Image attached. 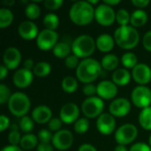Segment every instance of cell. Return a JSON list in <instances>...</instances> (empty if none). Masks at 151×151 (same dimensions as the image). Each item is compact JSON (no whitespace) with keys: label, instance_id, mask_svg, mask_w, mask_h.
Wrapping results in <instances>:
<instances>
[{"label":"cell","instance_id":"cell-23","mask_svg":"<svg viewBox=\"0 0 151 151\" xmlns=\"http://www.w3.org/2000/svg\"><path fill=\"white\" fill-rule=\"evenodd\" d=\"M148 21V14L145 11L138 9L133 12L131 14L130 23L134 27H140L144 26Z\"/></svg>","mask_w":151,"mask_h":151},{"label":"cell","instance_id":"cell-51","mask_svg":"<svg viewBox=\"0 0 151 151\" xmlns=\"http://www.w3.org/2000/svg\"><path fill=\"white\" fill-rule=\"evenodd\" d=\"M1 151H22V149L19 146H12V145H9V146H5L4 147Z\"/></svg>","mask_w":151,"mask_h":151},{"label":"cell","instance_id":"cell-22","mask_svg":"<svg viewBox=\"0 0 151 151\" xmlns=\"http://www.w3.org/2000/svg\"><path fill=\"white\" fill-rule=\"evenodd\" d=\"M112 81L118 86H126L130 82L131 74L130 73L124 68H119L115 70L111 75Z\"/></svg>","mask_w":151,"mask_h":151},{"label":"cell","instance_id":"cell-52","mask_svg":"<svg viewBox=\"0 0 151 151\" xmlns=\"http://www.w3.org/2000/svg\"><path fill=\"white\" fill-rule=\"evenodd\" d=\"M7 68L5 67V65H2L0 66V80L3 81L6 76H7Z\"/></svg>","mask_w":151,"mask_h":151},{"label":"cell","instance_id":"cell-36","mask_svg":"<svg viewBox=\"0 0 151 151\" xmlns=\"http://www.w3.org/2000/svg\"><path fill=\"white\" fill-rule=\"evenodd\" d=\"M88 128H89V121L88 120V119L81 118L79 119L74 123V131L79 134H85L88 130Z\"/></svg>","mask_w":151,"mask_h":151},{"label":"cell","instance_id":"cell-11","mask_svg":"<svg viewBox=\"0 0 151 151\" xmlns=\"http://www.w3.org/2000/svg\"><path fill=\"white\" fill-rule=\"evenodd\" d=\"M73 142V134L66 129L60 130L57 132L52 138L53 147L58 150H68Z\"/></svg>","mask_w":151,"mask_h":151},{"label":"cell","instance_id":"cell-28","mask_svg":"<svg viewBox=\"0 0 151 151\" xmlns=\"http://www.w3.org/2000/svg\"><path fill=\"white\" fill-rule=\"evenodd\" d=\"M51 72V66L48 62L42 61L38 62L35 64L34 69H33V73L37 76V77H45L48 76Z\"/></svg>","mask_w":151,"mask_h":151},{"label":"cell","instance_id":"cell-47","mask_svg":"<svg viewBox=\"0 0 151 151\" xmlns=\"http://www.w3.org/2000/svg\"><path fill=\"white\" fill-rule=\"evenodd\" d=\"M131 3L138 8H144L150 4V1L149 0H132Z\"/></svg>","mask_w":151,"mask_h":151},{"label":"cell","instance_id":"cell-35","mask_svg":"<svg viewBox=\"0 0 151 151\" xmlns=\"http://www.w3.org/2000/svg\"><path fill=\"white\" fill-rule=\"evenodd\" d=\"M34 120L33 119L25 116L21 118L20 122H19V129L26 133V134H30V132L34 129Z\"/></svg>","mask_w":151,"mask_h":151},{"label":"cell","instance_id":"cell-10","mask_svg":"<svg viewBox=\"0 0 151 151\" xmlns=\"http://www.w3.org/2000/svg\"><path fill=\"white\" fill-rule=\"evenodd\" d=\"M95 19L102 26H111L116 19V13L112 7L101 4L95 9Z\"/></svg>","mask_w":151,"mask_h":151},{"label":"cell","instance_id":"cell-13","mask_svg":"<svg viewBox=\"0 0 151 151\" xmlns=\"http://www.w3.org/2000/svg\"><path fill=\"white\" fill-rule=\"evenodd\" d=\"M80 115L79 107L73 103H67L64 104L59 112V119L65 124H72L78 120Z\"/></svg>","mask_w":151,"mask_h":151},{"label":"cell","instance_id":"cell-54","mask_svg":"<svg viewBox=\"0 0 151 151\" xmlns=\"http://www.w3.org/2000/svg\"><path fill=\"white\" fill-rule=\"evenodd\" d=\"M114 151H127V149L126 148V146L124 145H118L115 149Z\"/></svg>","mask_w":151,"mask_h":151},{"label":"cell","instance_id":"cell-57","mask_svg":"<svg viewBox=\"0 0 151 151\" xmlns=\"http://www.w3.org/2000/svg\"><path fill=\"white\" fill-rule=\"evenodd\" d=\"M149 143H150V146L151 147V134L150 136V138H149Z\"/></svg>","mask_w":151,"mask_h":151},{"label":"cell","instance_id":"cell-30","mask_svg":"<svg viewBox=\"0 0 151 151\" xmlns=\"http://www.w3.org/2000/svg\"><path fill=\"white\" fill-rule=\"evenodd\" d=\"M13 20L12 12L7 8L0 9V27L5 28L9 27Z\"/></svg>","mask_w":151,"mask_h":151},{"label":"cell","instance_id":"cell-25","mask_svg":"<svg viewBox=\"0 0 151 151\" xmlns=\"http://www.w3.org/2000/svg\"><path fill=\"white\" fill-rule=\"evenodd\" d=\"M38 143V138L33 134H27L21 137L19 147L25 150H31L35 148Z\"/></svg>","mask_w":151,"mask_h":151},{"label":"cell","instance_id":"cell-43","mask_svg":"<svg viewBox=\"0 0 151 151\" xmlns=\"http://www.w3.org/2000/svg\"><path fill=\"white\" fill-rule=\"evenodd\" d=\"M82 92H83V94L85 96H87L88 97H91L96 93V87L95 85L91 84V83L86 84L82 88Z\"/></svg>","mask_w":151,"mask_h":151},{"label":"cell","instance_id":"cell-9","mask_svg":"<svg viewBox=\"0 0 151 151\" xmlns=\"http://www.w3.org/2000/svg\"><path fill=\"white\" fill-rule=\"evenodd\" d=\"M58 34L54 30L50 29H43L41 31L36 38V44L37 47L44 51L53 50V48L58 43Z\"/></svg>","mask_w":151,"mask_h":151},{"label":"cell","instance_id":"cell-12","mask_svg":"<svg viewBox=\"0 0 151 151\" xmlns=\"http://www.w3.org/2000/svg\"><path fill=\"white\" fill-rule=\"evenodd\" d=\"M131 110V104L130 102L124 97L117 98L113 100L110 106H109V111L113 117L122 118L127 116Z\"/></svg>","mask_w":151,"mask_h":151},{"label":"cell","instance_id":"cell-37","mask_svg":"<svg viewBox=\"0 0 151 151\" xmlns=\"http://www.w3.org/2000/svg\"><path fill=\"white\" fill-rule=\"evenodd\" d=\"M11 96L12 95H11L9 88L3 83L0 84V104H4L6 102H8Z\"/></svg>","mask_w":151,"mask_h":151},{"label":"cell","instance_id":"cell-38","mask_svg":"<svg viewBox=\"0 0 151 151\" xmlns=\"http://www.w3.org/2000/svg\"><path fill=\"white\" fill-rule=\"evenodd\" d=\"M37 138L40 141V142L50 143V142L52 141L53 136H52L51 133L49 130H47V129H42V130L39 131Z\"/></svg>","mask_w":151,"mask_h":151},{"label":"cell","instance_id":"cell-39","mask_svg":"<svg viewBox=\"0 0 151 151\" xmlns=\"http://www.w3.org/2000/svg\"><path fill=\"white\" fill-rule=\"evenodd\" d=\"M21 140L20 134L19 130H11L9 135H8V141L10 142V145L12 146H18V144H19Z\"/></svg>","mask_w":151,"mask_h":151},{"label":"cell","instance_id":"cell-8","mask_svg":"<svg viewBox=\"0 0 151 151\" xmlns=\"http://www.w3.org/2000/svg\"><path fill=\"white\" fill-rule=\"evenodd\" d=\"M133 104L141 109L150 107L151 104V90L146 86H137L131 94Z\"/></svg>","mask_w":151,"mask_h":151},{"label":"cell","instance_id":"cell-45","mask_svg":"<svg viewBox=\"0 0 151 151\" xmlns=\"http://www.w3.org/2000/svg\"><path fill=\"white\" fill-rule=\"evenodd\" d=\"M142 44L145 50L151 52V30L147 32L142 38Z\"/></svg>","mask_w":151,"mask_h":151},{"label":"cell","instance_id":"cell-53","mask_svg":"<svg viewBox=\"0 0 151 151\" xmlns=\"http://www.w3.org/2000/svg\"><path fill=\"white\" fill-rule=\"evenodd\" d=\"M119 3H120L119 0H113V1H111V0H104V4H107V5H109L111 7H112L114 5H117Z\"/></svg>","mask_w":151,"mask_h":151},{"label":"cell","instance_id":"cell-4","mask_svg":"<svg viewBox=\"0 0 151 151\" xmlns=\"http://www.w3.org/2000/svg\"><path fill=\"white\" fill-rule=\"evenodd\" d=\"M96 48V41L88 35H81L74 39L72 43V51L75 56L81 58L90 57Z\"/></svg>","mask_w":151,"mask_h":151},{"label":"cell","instance_id":"cell-29","mask_svg":"<svg viewBox=\"0 0 151 151\" xmlns=\"http://www.w3.org/2000/svg\"><path fill=\"white\" fill-rule=\"evenodd\" d=\"M61 88L66 93H69V94L73 93L76 91L78 88L77 80L72 76H66L65 78L63 79L61 82Z\"/></svg>","mask_w":151,"mask_h":151},{"label":"cell","instance_id":"cell-31","mask_svg":"<svg viewBox=\"0 0 151 151\" xmlns=\"http://www.w3.org/2000/svg\"><path fill=\"white\" fill-rule=\"evenodd\" d=\"M121 63L126 68L134 69L138 65L137 56L133 52H126L121 57Z\"/></svg>","mask_w":151,"mask_h":151},{"label":"cell","instance_id":"cell-6","mask_svg":"<svg viewBox=\"0 0 151 151\" xmlns=\"http://www.w3.org/2000/svg\"><path fill=\"white\" fill-rule=\"evenodd\" d=\"M104 103L102 98L91 96L85 99L81 104V111L88 119H95L103 114Z\"/></svg>","mask_w":151,"mask_h":151},{"label":"cell","instance_id":"cell-50","mask_svg":"<svg viewBox=\"0 0 151 151\" xmlns=\"http://www.w3.org/2000/svg\"><path fill=\"white\" fill-rule=\"evenodd\" d=\"M23 65H24L25 69H27V70H30V71H31V69H34V67H35L34 61L31 58H27Z\"/></svg>","mask_w":151,"mask_h":151},{"label":"cell","instance_id":"cell-42","mask_svg":"<svg viewBox=\"0 0 151 151\" xmlns=\"http://www.w3.org/2000/svg\"><path fill=\"white\" fill-rule=\"evenodd\" d=\"M48 127L50 130L58 132L60 131V128L62 127V120L58 118H52L48 123Z\"/></svg>","mask_w":151,"mask_h":151},{"label":"cell","instance_id":"cell-18","mask_svg":"<svg viewBox=\"0 0 151 151\" xmlns=\"http://www.w3.org/2000/svg\"><path fill=\"white\" fill-rule=\"evenodd\" d=\"M33 81V73L30 70L21 68L16 71L12 77L13 84L19 88L28 87Z\"/></svg>","mask_w":151,"mask_h":151},{"label":"cell","instance_id":"cell-5","mask_svg":"<svg viewBox=\"0 0 151 151\" xmlns=\"http://www.w3.org/2000/svg\"><path fill=\"white\" fill-rule=\"evenodd\" d=\"M29 97L21 92L12 94L8 101V108L10 112L16 117H25L30 109Z\"/></svg>","mask_w":151,"mask_h":151},{"label":"cell","instance_id":"cell-48","mask_svg":"<svg viewBox=\"0 0 151 151\" xmlns=\"http://www.w3.org/2000/svg\"><path fill=\"white\" fill-rule=\"evenodd\" d=\"M37 151H53V146L50 143L40 142L37 146Z\"/></svg>","mask_w":151,"mask_h":151},{"label":"cell","instance_id":"cell-21","mask_svg":"<svg viewBox=\"0 0 151 151\" xmlns=\"http://www.w3.org/2000/svg\"><path fill=\"white\" fill-rule=\"evenodd\" d=\"M96 48L102 52L111 51L115 44L114 38L109 34H102L96 40Z\"/></svg>","mask_w":151,"mask_h":151},{"label":"cell","instance_id":"cell-34","mask_svg":"<svg viewBox=\"0 0 151 151\" xmlns=\"http://www.w3.org/2000/svg\"><path fill=\"white\" fill-rule=\"evenodd\" d=\"M131 15L126 9H119L116 13V20L120 27L128 26V23L130 22Z\"/></svg>","mask_w":151,"mask_h":151},{"label":"cell","instance_id":"cell-7","mask_svg":"<svg viewBox=\"0 0 151 151\" xmlns=\"http://www.w3.org/2000/svg\"><path fill=\"white\" fill-rule=\"evenodd\" d=\"M138 135V129L133 124H124L115 132V140L119 145H127L133 142Z\"/></svg>","mask_w":151,"mask_h":151},{"label":"cell","instance_id":"cell-40","mask_svg":"<svg viewBox=\"0 0 151 151\" xmlns=\"http://www.w3.org/2000/svg\"><path fill=\"white\" fill-rule=\"evenodd\" d=\"M65 66L68 67L69 69H73V68H77L80 62H79V58L77 56H75L74 54L70 55L69 57H67L65 59Z\"/></svg>","mask_w":151,"mask_h":151},{"label":"cell","instance_id":"cell-15","mask_svg":"<svg viewBox=\"0 0 151 151\" xmlns=\"http://www.w3.org/2000/svg\"><path fill=\"white\" fill-rule=\"evenodd\" d=\"M132 77L140 86H144L151 81V69L146 64H138L132 71Z\"/></svg>","mask_w":151,"mask_h":151},{"label":"cell","instance_id":"cell-46","mask_svg":"<svg viewBox=\"0 0 151 151\" xmlns=\"http://www.w3.org/2000/svg\"><path fill=\"white\" fill-rule=\"evenodd\" d=\"M10 126V119L5 115L0 116V131L4 132L5 129H7Z\"/></svg>","mask_w":151,"mask_h":151},{"label":"cell","instance_id":"cell-14","mask_svg":"<svg viewBox=\"0 0 151 151\" xmlns=\"http://www.w3.org/2000/svg\"><path fill=\"white\" fill-rule=\"evenodd\" d=\"M116 127V121L111 113H103L97 118L96 128L104 135H109L113 133Z\"/></svg>","mask_w":151,"mask_h":151},{"label":"cell","instance_id":"cell-19","mask_svg":"<svg viewBox=\"0 0 151 151\" xmlns=\"http://www.w3.org/2000/svg\"><path fill=\"white\" fill-rule=\"evenodd\" d=\"M18 33L19 36L25 40H33L38 36V27L33 22L25 20L21 22L18 27Z\"/></svg>","mask_w":151,"mask_h":151},{"label":"cell","instance_id":"cell-24","mask_svg":"<svg viewBox=\"0 0 151 151\" xmlns=\"http://www.w3.org/2000/svg\"><path fill=\"white\" fill-rule=\"evenodd\" d=\"M53 54L58 58H66L70 56L72 46H70L67 42H60L56 44V46L53 48Z\"/></svg>","mask_w":151,"mask_h":151},{"label":"cell","instance_id":"cell-20","mask_svg":"<svg viewBox=\"0 0 151 151\" xmlns=\"http://www.w3.org/2000/svg\"><path fill=\"white\" fill-rule=\"evenodd\" d=\"M52 111L46 105H39L32 111V119L38 124L49 123L52 119Z\"/></svg>","mask_w":151,"mask_h":151},{"label":"cell","instance_id":"cell-55","mask_svg":"<svg viewBox=\"0 0 151 151\" xmlns=\"http://www.w3.org/2000/svg\"><path fill=\"white\" fill-rule=\"evenodd\" d=\"M14 4H15V1H13V0H12V1H4L3 2V4L7 5V6H11V5H12Z\"/></svg>","mask_w":151,"mask_h":151},{"label":"cell","instance_id":"cell-26","mask_svg":"<svg viewBox=\"0 0 151 151\" xmlns=\"http://www.w3.org/2000/svg\"><path fill=\"white\" fill-rule=\"evenodd\" d=\"M119 63V58L114 55V54H108L106 56H104L102 58L101 61V65L104 70L107 71H113L115 70Z\"/></svg>","mask_w":151,"mask_h":151},{"label":"cell","instance_id":"cell-17","mask_svg":"<svg viewBox=\"0 0 151 151\" xmlns=\"http://www.w3.org/2000/svg\"><path fill=\"white\" fill-rule=\"evenodd\" d=\"M21 60V54L19 50L15 47L7 48L3 55V62L4 65L7 69H16Z\"/></svg>","mask_w":151,"mask_h":151},{"label":"cell","instance_id":"cell-27","mask_svg":"<svg viewBox=\"0 0 151 151\" xmlns=\"http://www.w3.org/2000/svg\"><path fill=\"white\" fill-rule=\"evenodd\" d=\"M139 123L141 127L148 131L151 130V106L142 109L139 115Z\"/></svg>","mask_w":151,"mask_h":151},{"label":"cell","instance_id":"cell-44","mask_svg":"<svg viewBox=\"0 0 151 151\" xmlns=\"http://www.w3.org/2000/svg\"><path fill=\"white\" fill-rule=\"evenodd\" d=\"M151 147L149 146L146 143L143 142H137L134 143L131 148L129 151H151Z\"/></svg>","mask_w":151,"mask_h":151},{"label":"cell","instance_id":"cell-49","mask_svg":"<svg viewBox=\"0 0 151 151\" xmlns=\"http://www.w3.org/2000/svg\"><path fill=\"white\" fill-rule=\"evenodd\" d=\"M78 151H97V150H96V149L93 145L88 144V143H84V144H82V145H81V146H80V148H79Z\"/></svg>","mask_w":151,"mask_h":151},{"label":"cell","instance_id":"cell-16","mask_svg":"<svg viewBox=\"0 0 151 151\" xmlns=\"http://www.w3.org/2000/svg\"><path fill=\"white\" fill-rule=\"evenodd\" d=\"M96 94L102 99L111 100L118 94L117 85L111 81H102L96 86Z\"/></svg>","mask_w":151,"mask_h":151},{"label":"cell","instance_id":"cell-1","mask_svg":"<svg viewBox=\"0 0 151 151\" xmlns=\"http://www.w3.org/2000/svg\"><path fill=\"white\" fill-rule=\"evenodd\" d=\"M69 17L75 25L86 26L95 18L94 6L88 1L75 2L69 10Z\"/></svg>","mask_w":151,"mask_h":151},{"label":"cell","instance_id":"cell-56","mask_svg":"<svg viewBox=\"0 0 151 151\" xmlns=\"http://www.w3.org/2000/svg\"><path fill=\"white\" fill-rule=\"evenodd\" d=\"M88 3L90 4H98V1H92V0H88Z\"/></svg>","mask_w":151,"mask_h":151},{"label":"cell","instance_id":"cell-33","mask_svg":"<svg viewBox=\"0 0 151 151\" xmlns=\"http://www.w3.org/2000/svg\"><path fill=\"white\" fill-rule=\"evenodd\" d=\"M25 14H26L27 18H28L31 20L37 19L41 14L40 6L38 4H36L35 2L27 4V5L26 6V9H25Z\"/></svg>","mask_w":151,"mask_h":151},{"label":"cell","instance_id":"cell-3","mask_svg":"<svg viewBox=\"0 0 151 151\" xmlns=\"http://www.w3.org/2000/svg\"><path fill=\"white\" fill-rule=\"evenodd\" d=\"M113 38L115 42L122 49L131 50L137 46L140 35L136 28L132 26L119 27L115 30Z\"/></svg>","mask_w":151,"mask_h":151},{"label":"cell","instance_id":"cell-2","mask_svg":"<svg viewBox=\"0 0 151 151\" xmlns=\"http://www.w3.org/2000/svg\"><path fill=\"white\" fill-rule=\"evenodd\" d=\"M102 73V65L97 60L88 58L81 60L76 68V77L78 80L86 84L96 81Z\"/></svg>","mask_w":151,"mask_h":151},{"label":"cell","instance_id":"cell-32","mask_svg":"<svg viewBox=\"0 0 151 151\" xmlns=\"http://www.w3.org/2000/svg\"><path fill=\"white\" fill-rule=\"evenodd\" d=\"M43 25L46 29L55 31L59 25V19L55 13H48L43 18Z\"/></svg>","mask_w":151,"mask_h":151},{"label":"cell","instance_id":"cell-41","mask_svg":"<svg viewBox=\"0 0 151 151\" xmlns=\"http://www.w3.org/2000/svg\"><path fill=\"white\" fill-rule=\"evenodd\" d=\"M63 4V1L62 0H46L44 2V6L51 11H55L58 10L61 7V5Z\"/></svg>","mask_w":151,"mask_h":151}]
</instances>
